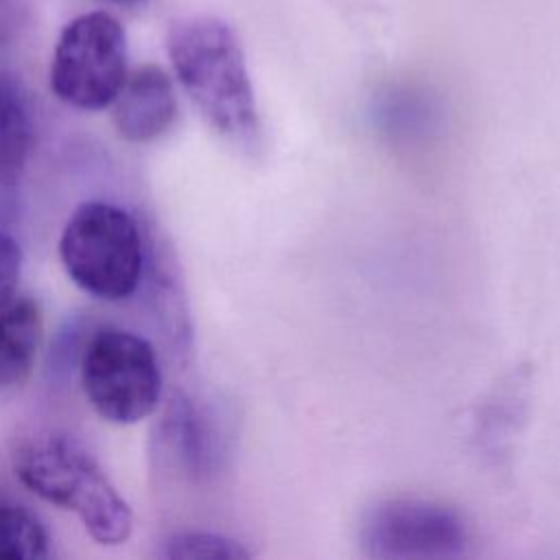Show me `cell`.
Segmentation results:
<instances>
[{"mask_svg":"<svg viewBox=\"0 0 560 560\" xmlns=\"http://www.w3.org/2000/svg\"><path fill=\"white\" fill-rule=\"evenodd\" d=\"M166 50L175 77L206 122L238 147L260 140V116L234 28L214 15L171 22Z\"/></svg>","mask_w":560,"mask_h":560,"instance_id":"1","label":"cell"},{"mask_svg":"<svg viewBox=\"0 0 560 560\" xmlns=\"http://www.w3.org/2000/svg\"><path fill=\"white\" fill-rule=\"evenodd\" d=\"M18 479L39 499L72 512L101 545L131 536L133 512L92 453L66 433L24 442L13 457Z\"/></svg>","mask_w":560,"mask_h":560,"instance_id":"2","label":"cell"},{"mask_svg":"<svg viewBox=\"0 0 560 560\" xmlns=\"http://www.w3.org/2000/svg\"><path fill=\"white\" fill-rule=\"evenodd\" d=\"M66 276L103 302L131 298L142 280L144 245L136 219L109 201H83L59 236Z\"/></svg>","mask_w":560,"mask_h":560,"instance_id":"3","label":"cell"},{"mask_svg":"<svg viewBox=\"0 0 560 560\" xmlns=\"http://www.w3.org/2000/svg\"><path fill=\"white\" fill-rule=\"evenodd\" d=\"M81 387L90 407L112 424L149 418L162 396V370L149 339L125 328H101L83 348Z\"/></svg>","mask_w":560,"mask_h":560,"instance_id":"4","label":"cell"},{"mask_svg":"<svg viewBox=\"0 0 560 560\" xmlns=\"http://www.w3.org/2000/svg\"><path fill=\"white\" fill-rule=\"evenodd\" d=\"M127 74V37L112 13H81L63 26L50 63V90L61 103L81 112L112 107Z\"/></svg>","mask_w":560,"mask_h":560,"instance_id":"5","label":"cell"},{"mask_svg":"<svg viewBox=\"0 0 560 560\" xmlns=\"http://www.w3.org/2000/svg\"><path fill=\"white\" fill-rule=\"evenodd\" d=\"M359 542L374 560H448L466 553L468 527L446 505L424 499H389L368 510Z\"/></svg>","mask_w":560,"mask_h":560,"instance_id":"6","label":"cell"},{"mask_svg":"<svg viewBox=\"0 0 560 560\" xmlns=\"http://www.w3.org/2000/svg\"><path fill=\"white\" fill-rule=\"evenodd\" d=\"M114 107V125L127 142L147 144L162 138L177 118V96L171 77L158 66L127 74Z\"/></svg>","mask_w":560,"mask_h":560,"instance_id":"7","label":"cell"},{"mask_svg":"<svg viewBox=\"0 0 560 560\" xmlns=\"http://www.w3.org/2000/svg\"><path fill=\"white\" fill-rule=\"evenodd\" d=\"M442 103L418 85H387L370 105L372 125L392 142L413 147L431 140L442 127Z\"/></svg>","mask_w":560,"mask_h":560,"instance_id":"8","label":"cell"},{"mask_svg":"<svg viewBox=\"0 0 560 560\" xmlns=\"http://www.w3.org/2000/svg\"><path fill=\"white\" fill-rule=\"evenodd\" d=\"M164 442L188 475L206 477L221 462V433L212 418L190 398L173 400L164 418Z\"/></svg>","mask_w":560,"mask_h":560,"instance_id":"9","label":"cell"},{"mask_svg":"<svg viewBox=\"0 0 560 560\" xmlns=\"http://www.w3.org/2000/svg\"><path fill=\"white\" fill-rule=\"evenodd\" d=\"M42 343V313L35 300L15 295L0 308V392L15 389L33 374Z\"/></svg>","mask_w":560,"mask_h":560,"instance_id":"10","label":"cell"},{"mask_svg":"<svg viewBox=\"0 0 560 560\" xmlns=\"http://www.w3.org/2000/svg\"><path fill=\"white\" fill-rule=\"evenodd\" d=\"M33 147V116L22 88L0 74V179H13Z\"/></svg>","mask_w":560,"mask_h":560,"instance_id":"11","label":"cell"},{"mask_svg":"<svg viewBox=\"0 0 560 560\" xmlns=\"http://www.w3.org/2000/svg\"><path fill=\"white\" fill-rule=\"evenodd\" d=\"M50 556V538L42 521L26 508L0 501V560H42Z\"/></svg>","mask_w":560,"mask_h":560,"instance_id":"12","label":"cell"},{"mask_svg":"<svg viewBox=\"0 0 560 560\" xmlns=\"http://www.w3.org/2000/svg\"><path fill=\"white\" fill-rule=\"evenodd\" d=\"M171 560H247L252 551L236 538L217 532H177L164 542Z\"/></svg>","mask_w":560,"mask_h":560,"instance_id":"13","label":"cell"},{"mask_svg":"<svg viewBox=\"0 0 560 560\" xmlns=\"http://www.w3.org/2000/svg\"><path fill=\"white\" fill-rule=\"evenodd\" d=\"M20 273H22V249L11 234L0 230V308L15 298Z\"/></svg>","mask_w":560,"mask_h":560,"instance_id":"14","label":"cell"},{"mask_svg":"<svg viewBox=\"0 0 560 560\" xmlns=\"http://www.w3.org/2000/svg\"><path fill=\"white\" fill-rule=\"evenodd\" d=\"M109 2H114L118 7H133V4H140L142 0H109Z\"/></svg>","mask_w":560,"mask_h":560,"instance_id":"15","label":"cell"},{"mask_svg":"<svg viewBox=\"0 0 560 560\" xmlns=\"http://www.w3.org/2000/svg\"><path fill=\"white\" fill-rule=\"evenodd\" d=\"M2 4H4V0H0V37L4 33V28H7V18H4V11H2Z\"/></svg>","mask_w":560,"mask_h":560,"instance_id":"16","label":"cell"}]
</instances>
